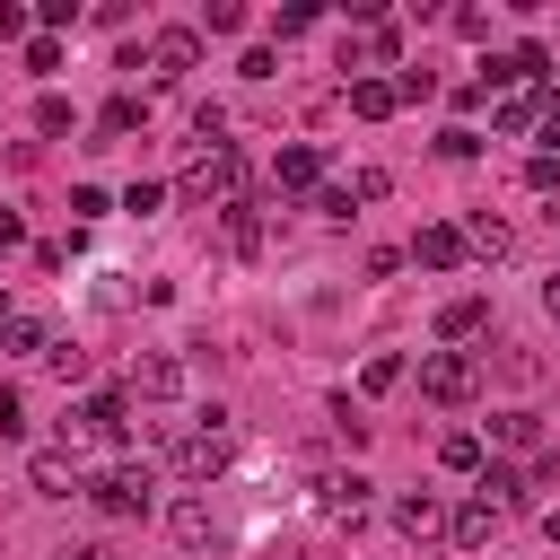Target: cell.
I'll return each instance as SVG.
<instances>
[{"label": "cell", "mask_w": 560, "mask_h": 560, "mask_svg": "<svg viewBox=\"0 0 560 560\" xmlns=\"http://www.w3.org/2000/svg\"><path fill=\"white\" fill-rule=\"evenodd\" d=\"M192 210H236L245 201V158L228 149V140H201L192 149V166H184V184H175Z\"/></svg>", "instance_id": "obj_1"}, {"label": "cell", "mask_w": 560, "mask_h": 560, "mask_svg": "<svg viewBox=\"0 0 560 560\" xmlns=\"http://www.w3.org/2000/svg\"><path fill=\"white\" fill-rule=\"evenodd\" d=\"M420 394L446 402V411L472 402V394H481V359H472V350H429V359H420Z\"/></svg>", "instance_id": "obj_2"}, {"label": "cell", "mask_w": 560, "mask_h": 560, "mask_svg": "<svg viewBox=\"0 0 560 560\" xmlns=\"http://www.w3.org/2000/svg\"><path fill=\"white\" fill-rule=\"evenodd\" d=\"M228 455H236V446H228V411H210V429H184V438H175V472H184L192 490H201V481H219V472H228Z\"/></svg>", "instance_id": "obj_3"}, {"label": "cell", "mask_w": 560, "mask_h": 560, "mask_svg": "<svg viewBox=\"0 0 560 560\" xmlns=\"http://www.w3.org/2000/svg\"><path fill=\"white\" fill-rule=\"evenodd\" d=\"M79 499H88L96 516H149V464H114V472H96Z\"/></svg>", "instance_id": "obj_4"}, {"label": "cell", "mask_w": 560, "mask_h": 560, "mask_svg": "<svg viewBox=\"0 0 560 560\" xmlns=\"http://www.w3.org/2000/svg\"><path fill=\"white\" fill-rule=\"evenodd\" d=\"M192 61H201V35H192V26H158V35H149V79H166V88H175Z\"/></svg>", "instance_id": "obj_5"}, {"label": "cell", "mask_w": 560, "mask_h": 560, "mask_svg": "<svg viewBox=\"0 0 560 560\" xmlns=\"http://www.w3.org/2000/svg\"><path fill=\"white\" fill-rule=\"evenodd\" d=\"M131 394H140V402H175V394H184V359H175V350L131 359Z\"/></svg>", "instance_id": "obj_6"}, {"label": "cell", "mask_w": 560, "mask_h": 560, "mask_svg": "<svg viewBox=\"0 0 560 560\" xmlns=\"http://www.w3.org/2000/svg\"><path fill=\"white\" fill-rule=\"evenodd\" d=\"M26 490H35V499H79L88 481H79V464H70L61 446H44V455H26Z\"/></svg>", "instance_id": "obj_7"}, {"label": "cell", "mask_w": 560, "mask_h": 560, "mask_svg": "<svg viewBox=\"0 0 560 560\" xmlns=\"http://www.w3.org/2000/svg\"><path fill=\"white\" fill-rule=\"evenodd\" d=\"M166 534H175L184 551H210V542H219V516H210V499H192V490H184V499L166 508Z\"/></svg>", "instance_id": "obj_8"}, {"label": "cell", "mask_w": 560, "mask_h": 560, "mask_svg": "<svg viewBox=\"0 0 560 560\" xmlns=\"http://www.w3.org/2000/svg\"><path fill=\"white\" fill-rule=\"evenodd\" d=\"M315 184H324V158H315V149H306V140H298V149H280V158H271V192H280V201H289V192H315Z\"/></svg>", "instance_id": "obj_9"}, {"label": "cell", "mask_w": 560, "mask_h": 560, "mask_svg": "<svg viewBox=\"0 0 560 560\" xmlns=\"http://www.w3.org/2000/svg\"><path fill=\"white\" fill-rule=\"evenodd\" d=\"M122 411H131L122 394H88L79 420H61V429H70V438H122Z\"/></svg>", "instance_id": "obj_10"}, {"label": "cell", "mask_w": 560, "mask_h": 560, "mask_svg": "<svg viewBox=\"0 0 560 560\" xmlns=\"http://www.w3.org/2000/svg\"><path fill=\"white\" fill-rule=\"evenodd\" d=\"M368 490H376V481H359V472H332V481H324V499H315V508H324V516H332V525H359V516H368Z\"/></svg>", "instance_id": "obj_11"}, {"label": "cell", "mask_w": 560, "mask_h": 560, "mask_svg": "<svg viewBox=\"0 0 560 560\" xmlns=\"http://www.w3.org/2000/svg\"><path fill=\"white\" fill-rule=\"evenodd\" d=\"M411 262L455 271V262H464V228H420V236H411Z\"/></svg>", "instance_id": "obj_12"}, {"label": "cell", "mask_w": 560, "mask_h": 560, "mask_svg": "<svg viewBox=\"0 0 560 560\" xmlns=\"http://www.w3.org/2000/svg\"><path fill=\"white\" fill-rule=\"evenodd\" d=\"M394 525H402L411 542H429V534H446V508H438L429 490H411V499H394Z\"/></svg>", "instance_id": "obj_13"}, {"label": "cell", "mask_w": 560, "mask_h": 560, "mask_svg": "<svg viewBox=\"0 0 560 560\" xmlns=\"http://www.w3.org/2000/svg\"><path fill=\"white\" fill-rule=\"evenodd\" d=\"M446 534H455L464 551H490V534H499V508H481V499H464V508L446 516Z\"/></svg>", "instance_id": "obj_14"}, {"label": "cell", "mask_w": 560, "mask_h": 560, "mask_svg": "<svg viewBox=\"0 0 560 560\" xmlns=\"http://www.w3.org/2000/svg\"><path fill=\"white\" fill-rule=\"evenodd\" d=\"M508 245H516V228H508V219H490V210H472V219H464V254H490V262H499Z\"/></svg>", "instance_id": "obj_15"}, {"label": "cell", "mask_w": 560, "mask_h": 560, "mask_svg": "<svg viewBox=\"0 0 560 560\" xmlns=\"http://www.w3.org/2000/svg\"><path fill=\"white\" fill-rule=\"evenodd\" d=\"M394 105H402V96H394V79H350V114H359V122H385Z\"/></svg>", "instance_id": "obj_16"}, {"label": "cell", "mask_w": 560, "mask_h": 560, "mask_svg": "<svg viewBox=\"0 0 560 560\" xmlns=\"http://www.w3.org/2000/svg\"><path fill=\"white\" fill-rule=\"evenodd\" d=\"M516 499H525V472H516V464H481V508H499V516H508Z\"/></svg>", "instance_id": "obj_17"}, {"label": "cell", "mask_w": 560, "mask_h": 560, "mask_svg": "<svg viewBox=\"0 0 560 560\" xmlns=\"http://www.w3.org/2000/svg\"><path fill=\"white\" fill-rule=\"evenodd\" d=\"M481 332V298H446L438 306V341H472Z\"/></svg>", "instance_id": "obj_18"}, {"label": "cell", "mask_w": 560, "mask_h": 560, "mask_svg": "<svg viewBox=\"0 0 560 560\" xmlns=\"http://www.w3.org/2000/svg\"><path fill=\"white\" fill-rule=\"evenodd\" d=\"M438 464H446V472H481V438H472V429H446V438H438Z\"/></svg>", "instance_id": "obj_19"}, {"label": "cell", "mask_w": 560, "mask_h": 560, "mask_svg": "<svg viewBox=\"0 0 560 560\" xmlns=\"http://www.w3.org/2000/svg\"><path fill=\"white\" fill-rule=\"evenodd\" d=\"M140 122H149V105H140V96H114V105L96 114V131H105V140H122V131H140Z\"/></svg>", "instance_id": "obj_20"}, {"label": "cell", "mask_w": 560, "mask_h": 560, "mask_svg": "<svg viewBox=\"0 0 560 560\" xmlns=\"http://www.w3.org/2000/svg\"><path fill=\"white\" fill-rule=\"evenodd\" d=\"M490 368H499L508 385H534V376H542V359H534L525 341H499V359H490Z\"/></svg>", "instance_id": "obj_21"}, {"label": "cell", "mask_w": 560, "mask_h": 560, "mask_svg": "<svg viewBox=\"0 0 560 560\" xmlns=\"http://www.w3.org/2000/svg\"><path fill=\"white\" fill-rule=\"evenodd\" d=\"M490 438H499V446H542V420H534V411H499Z\"/></svg>", "instance_id": "obj_22"}, {"label": "cell", "mask_w": 560, "mask_h": 560, "mask_svg": "<svg viewBox=\"0 0 560 560\" xmlns=\"http://www.w3.org/2000/svg\"><path fill=\"white\" fill-rule=\"evenodd\" d=\"M359 385H368V394H394V385H402V350H376V359L359 368Z\"/></svg>", "instance_id": "obj_23"}, {"label": "cell", "mask_w": 560, "mask_h": 560, "mask_svg": "<svg viewBox=\"0 0 560 560\" xmlns=\"http://www.w3.org/2000/svg\"><path fill=\"white\" fill-rule=\"evenodd\" d=\"M0 341H9V350H35V359H44V341H52V332H44L35 315H9V324H0Z\"/></svg>", "instance_id": "obj_24"}, {"label": "cell", "mask_w": 560, "mask_h": 560, "mask_svg": "<svg viewBox=\"0 0 560 560\" xmlns=\"http://www.w3.org/2000/svg\"><path fill=\"white\" fill-rule=\"evenodd\" d=\"M44 368L70 385V376H88V350H79V341H44Z\"/></svg>", "instance_id": "obj_25"}, {"label": "cell", "mask_w": 560, "mask_h": 560, "mask_svg": "<svg viewBox=\"0 0 560 560\" xmlns=\"http://www.w3.org/2000/svg\"><path fill=\"white\" fill-rule=\"evenodd\" d=\"M490 122H499V131H534V96H499Z\"/></svg>", "instance_id": "obj_26"}, {"label": "cell", "mask_w": 560, "mask_h": 560, "mask_svg": "<svg viewBox=\"0 0 560 560\" xmlns=\"http://www.w3.org/2000/svg\"><path fill=\"white\" fill-rule=\"evenodd\" d=\"M341 192H350V201H385V192H394V175H385V166H359Z\"/></svg>", "instance_id": "obj_27"}, {"label": "cell", "mask_w": 560, "mask_h": 560, "mask_svg": "<svg viewBox=\"0 0 560 560\" xmlns=\"http://www.w3.org/2000/svg\"><path fill=\"white\" fill-rule=\"evenodd\" d=\"M201 26H210V35H236V26H245V9H236V0H210V9H201Z\"/></svg>", "instance_id": "obj_28"}, {"label": "cell", "mask_w": 560, "mask_h": 560, "mask_svg": "<svg viewBox=\"0 0 560 560\" xmlns=\"http://www.w3.org/2000/svg\"><path fill=\"white\" fill-rule=\"evenodd\" d=\"M26 70H61V44L52 35H26Z\"/></svg>", "instance_id": "obj_29"}, {"label": "cell", "mask_w": 560, "mask_h": 560, "mask_svg": "<svg viewBox=\"0 0 560 560\" xmlns=\"http://www.w3.org/2000/svg\"><path fill=\"white\" fill-rule=\"evenodd\" d=\"M472 149H481V131H464V122H455V131H438V158H472Z\"/></svg>", "instance_id": "obj_30"}, {"label": "cell", "mask_w": 560, "mask_h": 560, "mask_svg": "<svg viewBox=\"0 0 560 560\" xmlns=\"http://www.w3.org/2000/svg\"><path fill=\"white\" fill-rule=\"evenodd\" d=\"M158 201H166V184H131V192H122V210H131V219H149Z\"/></svg>", "instance_id": "obj_31"}, {"label": "cell", "mask_w": 560, "mask_h": 560, "mask_svg": "<svg viewBox=\"0 0 560 560\" xmlns=\"http://www.w3.org/2000/svg\"><path fill=\"white\" fill-rule=\"evenodd\" d=\"M525 184L534 192H560V158H525Z\"/></svg>", "instance_id": "obj_32"}, {"label": "cell", "mask_w": 560, "mask_h": 560, "mask_svg": "<svg viewBox=\"0 0 560 560\" xmlns=\"http://www.w3.org/2000/svg\"><path fill=\"white\" fill-rule=\"evenodd\" d=\"M534 131H542V140H551V149H542V158H560V96H551V105H534Z\"/></svg>", "instance_id": "obj_33"}, {"label": "cell", "mask_w": 560, "mask_h": 560, "mask_svg": "<svg viewBox=\"0 0 560 560\" xmlns=\"http://www.w3.org/2000/svg\"><path fill=\"white\" fill-rule=\"evenodd\" d=\"M18 429H26V402H18L9 385H0V438H18Z\"/></svg>", "instance_id": "obj_34"}, {"label": "cell", "mask_w": 560, "mask_h": 560, "mask_svg": "<svg viewBox=\"0 0 560 560\" xmlns=\"http://www.w3.org/2000/svg\"><path fill=\"white\" fill-rule=\"evenodd\" d=\"M0 44H26V9L18 0H0Z\"/></svg>", "instance_id": "obj_35"}, {"label": "cell", "mask_w": 560, "mask_h": 560, "mask_svg": "<svg viewBox=\"0 0 560 560\" xmlns=\"http://www.w3.org/2000/svg\"><path fill=\"white\" fill-rule=\"evenodd\" d=\"M52 560H114V551H105V542H61Z\"/></svg>", "instance_id": "obj_36"}, {"label": "cell", "mask_w": 560, "mask_h": 560, "mask_svg": "<svg viewBox=\"0 0 560 560\" xmlns=\"http://www.w3.org/2000/svg\"><path fill=\"white\" fill-rule=\"evenodd\" d=\"M18 236H26V228H18L9 210H0V254H18Z\"/></svg>", "instance_id": "obj_37"}, {"label": "cell", "mask_w": 560, "mask_h": 560, "mask_svg": "<svg viewBox=\"0 0 560 560\" xmlns=\"http://www.w3.org/2000/svg\"><path fill=\"white\" fill-rule=\"evenodd\" d=\"M542 315H551V324H560V271H551V280H542Z\"/></svg>", "instance_id": "obj_38"}, {"label": "cell", "mask_w": 560, "mask_h": 560, "mask_svg": "<svg viewBox=\"0 0 560 560\" xmlns=\"http://www.w3.org/2000/svg\"><path fill=\"white\" fill-rule=\"evenodd\" d=\"M542 481H551V490H560V446H542Z\"/></svg>", "instance_id": "obj_39"}, {"label": "cell", "mask_w": 560, "mask_h": 560, "mask_svg": "<svg viewBox=\"0 0 560 560\" xmlns=\"http://www.w3.org/2000/svg\"><path fill=\"white\" fill-rule=\"evenodd\" d=\"M542 534H551V542H560V508H551V516H542Z\"/></svg>", "instance_id": "obj_40"}]
</instances>
